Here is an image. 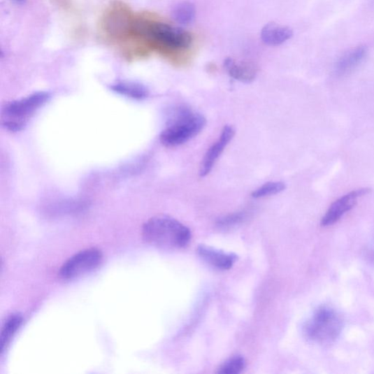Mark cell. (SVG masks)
Segmentation results:
<instances>
[{"mask_svg":"<svg viewBox=\"0 0 374 374\" xmlns=\"http://www.w3.org/2000/svg\"><path fill=\"white\" fill-rule=\"evenodd\" d=\"M143 238L149 245L162 250H180L188 245L191 231L185 224L168 216H156L143 226Z\"/></svg>","mask_w":374,"mask_h":374,"instance_id":"6da1fadb","label":"cell"},{"mask_svg":"<svg viewBox=\"0 0 374 374\" xmlns=\"http://www.w3.org/2000/svg\"><path fill=\"white\" fill-rule=\"evenodd\" d=\"M206 121L200 113L180 108L162 131L160 141L168 148L182 145L199 134Z\"/></svg>","mask_w":374,"mask_h":374,"instance_id":"7a4b0ae2","label":"cell"},{"mask_svg":"<svg viewBox=\"0 0 374 374\" xmlns=\"http://www.w3.org/2000/svg\"><path fill=\"white\" fill-rule=\"evenodd\" d=\"M343 319L333 308L322 306L303 325V334L308 340L328 345L338 338L343 329Z\"/></svg>","mask_w":374,"mask_h":374,"instance_id":"3957f363","label":"cell"},{"mask_svg":"<svg viewBox=\"0 0 374 374\" xmlns=\"http://www.w3.org/2000/svg\"><path fill=\"white\" fill-rule=\"evenodd\" d=\"M50 97V93L39 92L6 104L2 112L3 124L10 131H20Z\"/></svg>","mask_w":374,"mask_h":374,"instance_id":"277c9868","label":"cell"},{"mask_svg":"<svg viewBox=\"0 0 374 374\" xmlns=\"http://www.w3.org/2000/svg\"><path fill=\"white\" fill-rule=\"evenodd\" d=\"M143 34L152 41L154 44L171 48L181 50L188 48L192 41L188 31L175 28L164 23H152L144 26Z\"/></svg>","mask_w":374,"mask_h":374,"instance_id":"5b68a950","label":"cell"},{"mask_svg":"<svg viewBox=\"0 0 374 374\" xmlns=\"http://www.w3.org/2000/svg\"><path fill=\"white\" fill-rule=\"evenodd\" d=\"M103 261L102 252L96 248L80 251L65 262L60 268L59 275L64 280H74L99 268Z\"/></svg>","mask_w":374,"mask_h":374,"instance_id":"8992f818","label":"cell"},{"mask_svg":"<svg viewBox=\"0 0 374 374\" xmlns=\"http://www.w3.org/2000/svg\"><path fill=\"white\" fill-rule=\"evenodd\" d=\"M371 192L368 188L356 189L333 202L321 220L322 226L336 224L357 204V199Z\"/></svg>","mask_w":374,"mask_h":374,"instance_id":"52a82bcc","label":"cell"},{"mask_svg":"<svg viewBox=\"0 0 374 374\" xmlns=\"http://www.w3.org/2000/svg\"><path fill=\"white\" fill-rule=\"evenodd\" d=\"M235 134L234 129L229 125L224 127L218 141L210 146L206 152L200 169V175L206 176L213 170L216 161L229 144Z\"/></svg>","mask_w":374,"mask_h":374,"instance_id":"ba28073f","label":"cell"},{"mask_svg":"<svg viewBox=\"0 0 374 374\" xmlns=\"http://www.w3.org/2000/svg\"><path fill=\"white\" fill-rule=\"evenodd\" d=\"M197 251L206 263L219 270L231 269L238 258L233 253L225 252L206 245L199 246Z\"/></svg>","mask_w":374,"mask_h":374,"instance_id":"9c48e42d","label":"cell"},{"mask_svg":"<svg viewBox=\"0 0 374 374\" xmlns=\"http://www.w3.org/2000/svg\"><path fill=\"white\" fill-rule=\"evenodd\" d=\"M368 55L366 46H359L346 53L337 62L335 72L338 76H345L354 71L364 61Z\"/></svg>","mask_w":374,"mask_h":374,"instance_id":"30bf717a","label":"cell"},{"mask_svg":"<svg viewBox=\"0 0 374 374\" xmlns=\"http://www.w3.org/2000/svg\"><path fill=\"white\" fill-rule=\"evenodd\" d=\"M224 67L232 78L245 83L252 82L257 73L254 64L246 62H236L232 58L225 59Z\"/></svg>","mask_w":374,"mask_h":374,"instance_id":"8fae6325","label":"cell"},{"mask_svg":"<svg viewBox=\"0 0 374 374\" xmlns=\"http://www.w3.org/2000/svg\"><path fill=\"white\" fill-rule=\"evenodd\" d=\"M294 32L287 27L275 23L266 24L262 29V41L268 45H279L289 40Z\"/></svg>","mask_w":374,"mask_h":374,"instance_id":"7c38bea8","label":"cell"},{"mask_svg":"<svg viewBox=\"0 0 374 374\" xmlns=\"http://www.w3.org/2000/svg\"><path fill=\"white\" fill-rule=\"evenodd\" d=\"M23 322V317L20 313L10 315L5 321L1 336H0V353L1 354L7 350L12 338L19 331Z\"/></svg>","mask_w":374,"mask_h":374,"instance_id":"4fadbf2b","label":"cell"},{"mask_svg":"<svg viewBox=\"0 0 374 374\" xmlns=\"http://www.w3.org/2000/svg\"><path fill=\"white\" fill-rule=\"evenodd\" d=\"M110 89L129 99L141 101L149 95V91L143 85L131 81H120L110 86Z\"/></svg>","mask_w":374,"mask_h":374,"instance_id":"5bb4252c","label":"cell"},{"mask_svg":"<svg viewBox=\"0 0 374 374\" xmlns=\"http://www.w3.org/2000/svg\"><path fill=\"white\" fill-rule=\"evenodd\" d=\"M195 8L190 3H182L178 5L173 10L175 20L181 24L192 23L195 17Z\"/></svg>","mask_w":374,"mask_h":374,"instance_id":"9a60e30c","label":"cell"},{"mask_svg":"<svg viewBox=\"0 0 374 374\" xmlns=\"http://www.w3.org/2000/svg\"><path fill=\"white\" fill-rule=\"evenodd\" d=\"M245 359L240 355H236L224 362L219 368L220 374H238L245 368Z\"/></svg>","mask_w":374,"mask_h":374,"instance_id":"2e32d148","label":"cell"},{"mask_svg":"<svg viewBox=\"0 0 374 374\" xmlns=\"http://www.w3.org/2000/svg\"><path fill=\"white\" fill-rule=\"evenodd\" d=\"M285 189L286 185L283 182H268L254 190L252 193V197L254 199H261L270 196V195L280 193Z\"/></svg>","mask_w":374,"mask_h":374,"instance_id":"e0dca14e","label":"cell"},{"mask_svg":"<svg viewBox=\"0 0 374 374\" xmlns=\"http://www.w3.org/2000/svg\"><path fill=\"white\" fill-rule=\"evenodd\" d=\"M247 214L242 211V213L227 215L220 219L217 222V224L222 227L232 226L245 220Z\"/></svg>","mask_w":374,"mask_h":374,"instance_id":"ac0fdd59","label":"cell"},{"mask_svg":"<svg viewBox=\"0 0 374 374\" xmlns=\"http://www.w3.org/2000/svg\"><path fill=\"white\" fill-rule=\"evenodd\" d=\"M16 3L23 4L26 2V0H13Z\"/></svg>","mask_w":374,"mask_h":374,"instance_id":"d6986e66","label":"cell"}]
</instances>
